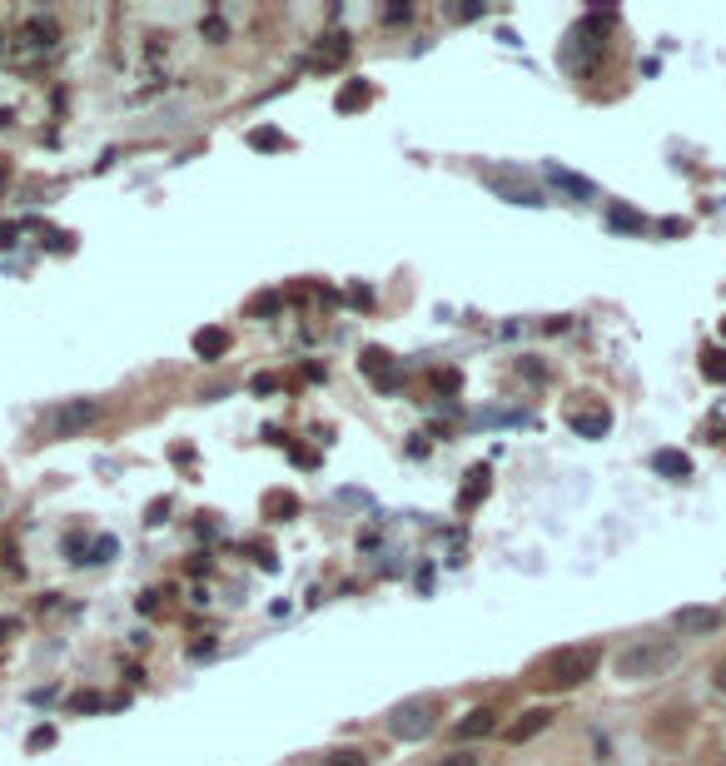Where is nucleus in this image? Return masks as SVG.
Instances as JSON below:
<instances>
[{"label":"nucleus","mask_w":726,"mask_h":766,"mask_svg":"<svg viewBox=\"0 0 726 766\" xmlns=\"http://www.w3.org/2000/svg\"><path fill=\"white\" fill-rule=\"evenodd\" d=\"M676 662H682V642H672V637H642V642L617 652V676L622 682H656Z\"/></svg>","instance_id":"obj_1"},{"label":"nucleus","mask_w":726,"mask_h":766,"mask_svg":"<svg viewBox=\"0 0 726 766\" xmlns=\"http://www.w3.org/2000/svg\"><path fill=\"white\" fill-rule=\"evenodd\" d=\"M597 662H602V652H597L592 642L562 647V652H553L543 667H537V686H543V692H572V686L592 682Z\"/></svg>","instance_id":"obj_2"},{"label":"nucleus","mask_w":726,"mask_h":766,"mask_svg":"<svg viewBox=\"0 0 726 766\" xmlns=\"http://www.w3.org/2000/svg\"><path fill=\"white\" fill-rule=\"evenodd\" d=\"M433 726H438V702L433 696H408V702H398L393 712H388V732H393L398 742H423Z\"/></svg>","instance_id":"obj_3"},{"label":"nucleus","mask_w":726,"mask_h":766,"mask_svg":"<svg viewBox=\"0 0 726 766\" xmlns=\"http://www.w3.org/2000/svg\"><path fill=\"white\" fill-rule=\"evenodd\" d=\"M95 418H99L95 398H65V403L45 408V418H40V433H45V438H75V433H85Z\"/></svg>","instance_id":"obj_4"},{"label":"nucleus","mask_w":726,"mask_h":766,"mask_svg":"<svg viewBox=\"0 0 726 766\" xmlns=\"http://www.w3.org/2000/svg\"><path fill=\"white\" fill-rule=\"evenodd\" d=\"M483 185L493 189L497 199H507V204H527V209L547 204V199L537 195V185H527V179L513 175V169H483Z\"/></svg>","instance_id":"obj_5"},{"label":"nucleus","mask_w":726,"mask_h":766,"mask_svg":"<svg viewBox=\"0 0 726 766\" xmlns=\"http://www.w3.org/2000/svg\"><path fill=\"white\" fill-rule=\"evenodd\" d=\"M722 622H726L722 607H676L672 612V627L682 637H712V632H722Z\"/></svg>","instance_id":"obj_6"},{"label":"nucleus","mask_w":726,"mask_h":766,"mask_svg":"<svg viewBox=\"0 0 726 766\" xmlns=\"http://www.w3.org/2000/svg\"><path fill=\"white\" fill-rule=\"evenodd\" d=\"M493 732H497V712H493V706H473V712H463V722H453L457 742H477V736H493Z\"/></svg>","instance_id":"obj_7"},{"label":"nucleus","mask_w":726,"mask_h":766,"mask_svg":"<svg viewBox=\"0 0 726 766\" xmlns=\"http://www.w3.org/2000/svg\"><path fill=\"white\" fill-rule=\"evenodd\" d=\"M547 726H553V712H543V706H537V712H523V716H517V722L507 726L503 736H507L513 746H523V742H533L537 732H547Z\"/></svg>","instance_id":"obj_8"},{"label":"nucleus","mask_w":726,"mask_h":766,"mask_svg":"<svg viewBox=\"0 0 726 766\" xmlns=\"http://www.w3.org/2000/svg\"><path fill=\"white\" fill-rule=\"evenodd\" d=\"M547 179H553L557 189H567L572 199H592L597 189H592V179H582V175H572V169H562V165H547Z\"/></svg>","instance_id":"obj_9"},{"label":"nucleus","mask_w":726,"mask_h":766,"mask_svg":"<svg viewBox=\"0 0 726 766\" xmlns=\"http://www.w3.org/2000/svg\"><path fill=\"white\" fill-rule=\"evenodd\" d=\"M567 423H572L577 438H602L607 428H612V413H607V408H592V413H572Z\"/></svg>","instance_id":"obj_10"},{"label":"nucleus","mask_w":726,"mask_h":766,"mask_svg":"<svg viewBox=\"0 0 726 766\" xmlns=\"http://www.w3.org/2000/svg\"><path fill=\"white\" fill-rule=\"evenodd\" d=\"M194 354L209 358V364L224 358L229 354V334H224V328H199V334H194Z\"/></svg>","instance_id":"obj_11"},{"label":"nucleus","mask_w":726,"mask_h":766,"mask_svg":"<svg viewBox=\"0 0 726 766\" xmlns=\"http://www.w3.org/2000/svg\"><path fill=\"white\" fill-rule=\"evenodd\" d=\"M55 40H60V25H55V20H45V15H30V20H25V45L50 50Z\"/></svg>","instance_id":"obj_12"},{"label":"nucleus","mask_w":726,"mask_h":766,"mask_svg":"<svg viewBox=\"0 0 726 766\" xmlns=\"http://www.w3.org/2000/svg\"><path fill=\"white\" fill-rule=\"evenodd\" d=\"M652 468L662 478H686V473H692V458L676 453V448H662V453H652Z\"/></svg>","instance_id":"obj_13"},{"label":"nucleus","mask_w":726,"mask_h":766,"mask_svg":"<svg viewBox=\"0 0 726 766\" xmlns=\"http://www.w3.org/2000/svg\"><path fill=\"white\" fill-rule=\"evenodd\" d=\"M607 224H612V229H627V234H642L646 219L636 214V209H627V204H607Z\"/></svg>","instance_id":"obj_14"},{"label":"nucleus","mask_w":726,"mask_h":766,"mask_svg":"<svg viewBox=\"0 0 726 766\" xmlns=\"http://www.w3.org/2000/svg\"><path fill=\"white\" fill-rule=\"evenodd\" d=\"M358 368H368V374H373L383 388H393V368H388V354H383V348H368V354L358 358Z\"/></svg>","instance_id":"obj_15"},{"label":"nucleus","mask_w":726,"mask_h":766,"mask_svg":"<svg viewBox=\"0 0 726 766\" xmlns=\"http://www.w3.org/2000/svg\"><path fill=\"white\" fill-rule=\"evenodd\" d=\"M358 105H368V85L364 80H348V85L338 90V109L348 115V109H358Z\"/></svg>","instance_id":"obj_16"},{"label":"nucleus","mask_w":726,"mask_h":766,"mask_svg":"<svg viewBox=\"0 0 726 766\" xmlns=\"http://www.w3.org/2000/svg\"><path fill=\"white\" fill-rule=\"evenodd\" d=\"M324 766H368V756L358 752V746H338V752L324 756Z\"/></svg>","instance_id":"obj_17"},{"label":"nucleus","mask_w":726,"mask_h":766,"mask_svg":"<svg viewBox=\"0 0 726 766\" xmlns=\"http://www.w3.org/2000/svg\"><path fill=\"white\" fill-rule=\"evenodd\" d=\"M249 145H254V149H284L288 139L278 135V129H254V135H249Z\"/></svg>","instance_id":"obj_18"},{"label":"nucleus","mask_w":726,"mask_h":766,"mask_svg":"<svg viewBox=\"0 0 726 766\" xmlns=\"http://www.w3.org/2000/svg\"><path fill=\"white\" fill-rule=\"evenodd\" d=\"M428 766H483V756H473V752H448V756H438V762H428Z\"/></svg>","instance_id":"obj_19"},{"label":"nucleus","mask_w":726,"mask_h":766,"mask_svg":"<svg viewBox=\"0 0 726 766\" xmlns=\"http://www.w3.org/2000/svg\"><path fill=\"white\" fill-rule=\"evenodd\" d=\"M344 55H348V40H344V35H334V45L318 50V60H324V65H338Z\"/></svg>","instance_id":"obj_20"},{"label":"nucleus","mask_w":726,"mask_h":766,"mask_svg":"<svg viewBox=\"0 0 726 766\" xmlns=\"http://www.w3.org/2000/svg\"><path fill=\"white\" fill-rule=\"evenodd\" d=\"M249 314H259V318L278 314V298H274V294H259V298H254V304H249Z\"/></svg>","instance_id":"obj_21"},{"label":"nucleus","mask_w":726,"mask_h":766,"mask_svg":"<svg viewBox=\"0 0 726 766\" xmlns=\"http://www.w3.org/2000/svg\"><path fill=\"white\" fill-rule=\"evenodd\" d=\"M109 553H115V537H99V543L90 547V563H109Z\"/></svg>","instance_id":"obj_22"},{"label":"nucleus","mask_w":726,"mask_h":766,"mask_svg":"<svg viewBox=\"0 0 726 766\" xmlns=\"http://www.w3.org/2000/svg\"><path fill=\"white\" fill-rule=\"evenodd\" d=\"M199 30H204V35L214 40V45H219V40L229 35V30H224V20H219V15H209V20H204V25H199Z\"/></svg>","instance_id":"obj_23"},{"label":"nucleus","mask_w":726,"mask_h":766,"mask_svg":"<svg viewBox=\"0 0 726 766\" xmlns=\"http://www.w3.org/2000/svg\"><path fill=\"white\" fill-rule=\"evenodd\" d=\"M254 388H259V394H274L278 378H274V374H259V378H254Z\"/></svg>","instance_id":"obj_24"},{"label":"nucleus","mask_w":726,"mask_h":766,"mask_svg":"<svg viewBox=\"0 0 726 766\" xmlns=\"http://www.w3.org/2000/svg\"><path fill=\"white\" fill-rule=\"evenodd\" d=\"M408 15H413V6H388L383 10V20H408Z\"/></svg>","instance_id":"obj_25"},{"label":"nucleus","mask_w":726,"mask_h":766,"mask_svg":"<svg viewBox=\"0 0 726 766\" xmlns=\"http://www.w3.org/2000/svg\"><path fill=\"white\" fill-rule=\"evenodd\" d=\"M712 682H716V692H726V657L716 662V672H712Z\"/></svg>","instance_id":"obj_26"}]
</instances>
